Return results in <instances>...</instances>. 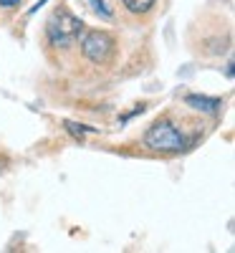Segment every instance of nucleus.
<instances>
[{
	"label": "nucleus",
	"instance_id": "obj_1",
	"mask_svg": "<svg viewBox=\"0 0 235 253\" xmlns=\"http://www.w3.org/2000/svg\"><path fill=\"white\" fill-rule=\"evenodd\" d=\"M83 31H86V23L78 15H74L69 8H56L46 20V43L53 51H66L78 43Z\"/></svg>",
	"mask_w": 235,
	"mask_h": 253
},
{
	"label": "nucleus",
	"instance_id": "obj_2",
	"mask_svg": "<svg viewBox=\"0 0 235 253\" xmlns=\"http://www.w3.org/2000/svg\"><path fill=\"white\" fill-rule=\"evenodd\" d=\"M144 147L159 155H177L190 147V137L172 119H157L144 134Z\"/></svg>",
	"mask_w": 235,
	"mask_h": 253
},
{
	"label": "nucleus",
	"instance_id": "obj_3",
	"mask_svg": "<svg viewBox=\"0 0 235 253\" xmlns=\"http://www.w3.org/2000/svg\"><path fill=\"white\" fill-rule=\"evenodd\" d=\"M78 46H81L83 58L91 61L94 66H112L117 53H119V43H117L114 33L104 31V28L83 31L78 38Z\"/></svg>",
	"mask_w": 235,
	"mask_h": 253
},
{
	"label": "nucleus",
	"instance_id": "obj_4",
	"mask_svg": "<svg viewBox=\"0 0 235 253\" xmlns=\"http://www.w3.org/2000/svg\"><path fill=\"white\" fill-rule=\"evenodd\" d=\"M119 3L124 5V10L134 15V18H147L149 13L155 10L157 0H119Z\"/></svg>",
	"mask_w": 235,
	"mask_h": 253
},
{
	"label": "nucleus",
	"instance_id": "obj_5",
	"mask_svg": "<svg viewBox=\"0 0 235 253\" xmlns=\"http://www.w3.org/2000/svg\"><path fill=\"white\" fill-rule=\"evenodd\" d=\"M185 104L192 107V109H197V112H207V114L218 112V107H220L218 99H207V96H187Z\"/></svg>",
	"mask_w": 235,
	"mask_h": 253
},
{
	"label": "nucleus",
	"instance_id": "obj_6",
	"mask_svg": "<svg viewBox=\"0 0 235 253\" xmlns=\"http://www.w3.org/2000/svg\"><path fill=\"white\" fill-rule=\"evenodd\" d=\"M20 3H26V0H0V8H5V10H13V8H18Z\"/></svg>",
	"mask_w": 235,
	"mask_h": 253
},
{
	"label": "nucleus",
	"instance_id": "obj_7",
	"mask_svg": "<svg viewBox=\"0 0 235 253\" xmlns=\"http://www.w3.org/2000/svg\"><path fill=\"white\" fill-rule=\"evenodd\" d=\"M89 3H91V8H94L96 13H104V15H109V10L104 8V0H89Z\"/></svg>",
	"mask_w": 235,
	"mask_h": 253
}]
</instances>
